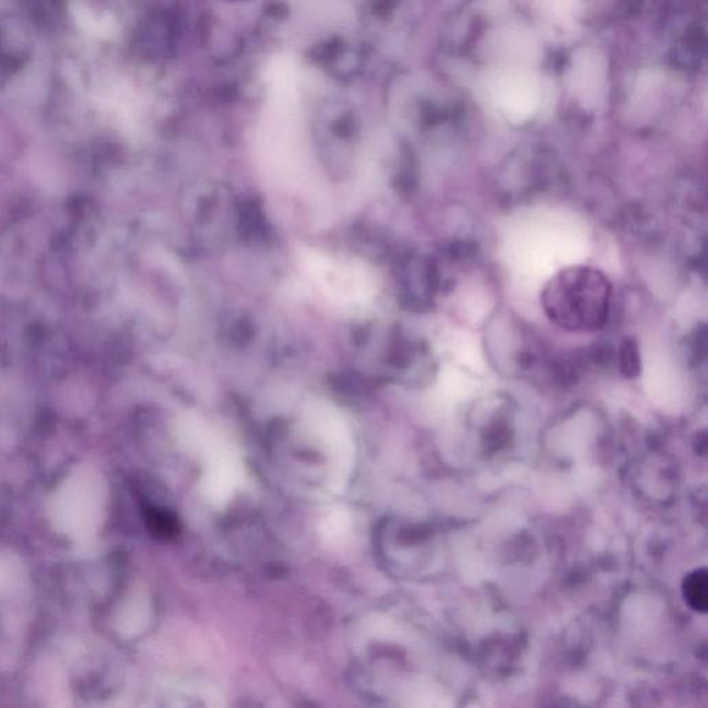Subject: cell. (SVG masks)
Masks as SVG:
<instances>
[{
  "instance_id": "277c9868",
  "label": "cell",
  "mask_w": 708,
  "mask_h": 708,
  "mask_svg": "<svg viewBox=\"0 0 708 708\" xmlns=\"http://www.w3.org/2000/svg\"><path fill=\"white\" fill-rule=\"evenodd\" d=\"M684 597L695 611L706 612L708 602V579L706 569H696L685 577Z\"/></svg>"
},
{
  "instance_id": "7a4b0ae2",
  "label": "cell",
  "mask_w": 708,
  "mask_h": 708,
  "mask_svg": "<svg viewBox=\"0 0 708 708\" xmlns=\"http://www.w3.org/2000/svg\"><path fill=\"white\" fill-rule=\"evenodd\" d=\"M106 482L91 465L78 467L61 482L50 503L51 522L78 541L92 539L106 515Z\"/></svg>"
},
{
  "instance_id": "3957f363",
  "label": "cell",
  "mask_w": 708,
  "mask_h": 708,
  "mask_svg": "<svg viewBox=\"0 0 708 708\" xmlns=\"http://www.w3.org/2000/svg\"><path fill=\"white\" fill-rule=\"evenodd\" d=\"M300 268L311 279L337 294H363L366 291V269L351 259L305 248L298 253Z\"/></svg>"
},
{
  "instance_id": "6da1fadb",
  "label": "cell",
  "mask_w": 708,
  "mask_h": 708,
  "mask_svg": "<svg viewBox=\"0 0 708 708\" xmlns=\"http://www.w3.org/2000/svg\"><path fill=\"white\" fill-rule=\"evenodd\" d=\"M612 285L606 275L588 266H571L544 286L541 305L554 324L573 332H595L606 326Z\"/></svg>"
},
{
  "instance_id": "5b68a950",
  "label": "cell",
  "mask_w": 708,
  "mask_h": 708,
  "mask_svg": "<svg viewBox=\"0 0 708 708\" xmlns=\"http://www.w3.org/2000/svg\"><path fill=\"white\" fill-rule=\"evenodd\" d=\"M618 368L627 379H635L640 375L642 361H640L639 343L633 337L620 343Z\"/></svg>"
}]
</instances>
